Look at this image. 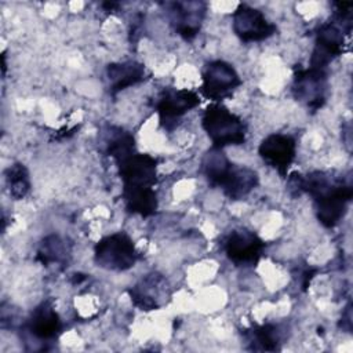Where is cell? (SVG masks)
Instances as JSON below:
<instances>
[{"label":"cell","mask_w":353,"mask_h":353,"mask_svg":"<svg viewBox=\"0 0 353 353\" xmlns=\"http://www.w3.org/2000/svg\"><path fill=\"white\" fill-rule=\"evenodd\" d=\"M208 183L219 188L230 200H241L259 183V176L252 168L232 163L222 149L211 148L201 161Z\"/></svg>","instance_id":"obj_2"},{"label":"cell","mask_w":353,"mask_h":353,"mask_svg":"<svg viewBox=\"0 0 353 353\" xmlns=\"http://www.w3.org/2000/svg\"><path fill=\"white\" fill-rule=\"evenodd\" d=\"M288 186L294 196L307 193L312 197L316 216L324 228H334L343 219L353 197L352 185L327 171H312L306 175L294 172Z\"/></svg>","instance_id":"obj_1"},{"label":"cell","mask_w":353,"mask_h":353,"mask_svg":"<svg viewBox=\"0 0 353 353\" xmlns=\"http://www.w3.org/2000/svg\"><path fill=\"white\" fill-rule=\"evenodd\" d=\"M132 303L145 312L157 310L167 305L171 296L170 285L165 277L157 272H152L142 277L128 291Z\"/></svg>","instance_id":"obj_13"},{"label":"cell","mask_w":353,"mask_h":353,"mask_svg":"<svg viewBox=\"0 0 353 353\" xmlns=\"http://www.w3.org/2000/svg\"><path fill=\"white\" fill-rule=\"evenodd\" d=\"M69 255V248L65 240H62L58 234H50L44 237L37 248L36 259L41 262L44 266H50L54 263H61Z\"/></svg>","instance_id":"obj_19"},{"label":"cell","mask_w":353,"mask_h":353,"mask_svg":"<svg viewBox=\"0 0 353 353\" xmlns=\"http://www.w3.org/2000/svg\"><path fill=\"white\" fill-rule=\"evenodd\" d=\"M201 94L211 101H222L237 90L241 79L236 69L225 61H211L205 65L201 74Z\"/></svg>","instance_id":"obj_6"},{"label":"cell","mask_w":353,"mask_h":353,"mask_svg":"<svg viewBox=\"0 0 353 353\" xmlns=\"http://www.w3.org/2000/svg\"><path fill=\"white\" fill-rule=\"evenodd\" d=\"M327 74L314 68H298L294 73L292 95L310 110H319L325 102Z\"/></svg>","instance_id":"obj_11"},{"label":"cell","mask_w":353,"mask_h":353,"mask_svg":"<svg viewBox=\"0 0 353 353\" xmlns=\"http://www.w3.org/2000/svg\"><path fill=\"white\" fill-rule=\"evenodd\" d=\"M258 153L268 165L284 176L295 160L296 142L287 134H270L261 142Z\"/></svg>","instance_id":"obj_14"},{"label":"cell","mask_w":353,"mask_h":353,"mask_svg":"<svg viewBox=\"0 0 353 353\" xmlns=\"http://www.w3.org/2000/svg\"><path fill=\"white\" fill-rule=\"evenodd\" d=\"M28 331L39 341L57 339L62 330L61 319L54 309L52 301L47 299L33 309L26 323Z\"/></svg>","instance_id":"obj_15"},{"label":"cell","mask_w":353,"mask_h":353,"mask_svg":"<svg viewBox=\"0 0 353 353\" xmlns=\"http://www.w3.org/2000/svg\"><path fill=\"white\" fill-rule=\"evenodd\" d=\"M248 350L254 352H276L280 350L283 341V331L280 325L268 323L252 325L243 332Z\"/></svg>","instance_id":"obj_17"},{"label":"cell","mask_w":353,"mask_h":353,"mask_svg":"<svg viewBox=\"0 0 353 353\" xmlns=\"http://www.w3.org/2000/svg\"><path fill=\"white\" fill-rule=\"evenodd\" d=\"M165 7L168 10L170 23L182 39L192 40L199 34L207 12V4L204 1H172L167 3Z\"/></svg>","instance_id":"obj_12"},{"label":"cell","mask_w":353,"mask_h":353,"mask_svg":"<svg viewBox=\"0 0 353 353\" xmlns=\"http://www.w3.org/2000/svg\"><path fill=\"white\" fill-rule=\"evenodd\" d=\"M200 103V98L194 91L188 88H164L156 102V110L159 113L160 124L165 130H172L178 120L194 109Z\"/></svg>","instance_id":"obj_10"},{"label":"cell","mask_w":353,"mask_h":353,"mask_svg":"<svg viewBox=\"0 0 353 353\" xmlns=\"http://www.w3.org/2000/svg\"><path fill=\"white\" fill-rule=\"evenodd\" d=\"M335 11L328 22H324L317 33L309 66L325 70L327 66L345 51L346 37L352 30V3H334Z\"/></svg>","instance_id":"obj_3"},{"label":"cell","mask_w":353,"mask_h":353,"mask_svg":"<svg viewBox=\"0 0 353 353\" xmlns=\"http://www.w3.org/2000/svg\"><path fill=\"white\" fill-rule=\"evenodd\" d=\"M116 164L123 181V190L148 189L157 182V159L150 154L135 152Z\"/></svg>","instance_id":"obj_8"},{"label":"cell","mask_w":353,"mask_h":353,"mask_svg":"<svg viewBox=\"0 0 353 353\" xmlns=\"http://www.w3.org/2000/svg\"><path fill=\"white\" fill-rule=\"evenodd\" d=\"M265 243L248 229H234L222 241L226 258L237 266H254L263 254Z\"/></svg>","instance_id":"obj_7"},{"label":"cell","mask_w":353,"mask_h":353,"mask_svg":"<svg viewBox=\"0 0 353 353\" xmlns=\"http://www.w3.org/2000/svg\"><path fill=\"white\" fill-rule=\"evenodd\" d=\"M105 146L106 153L116 161H121L123 159L128 157L130 154L135 153V139L134 137L123 130L121 127L110 125L105 134Z\"/></svg>","instance_id":"obj_18"},{"label":"cell","mask_w":353,"mask_h":353,"mask_svg":"<svg viewBox=\"0 0 353 353\" xmlns=\"http://www.w3.org/2000/svg\"><path fill=\"white\" fill-rule=\"evenodd\" d=\"M138 259V252L132 239L124 232H116L102 237L94 247V261L97 266L124 272L131 269Z\"/></svg>","instance_id":"obj_5"},{"label":"cell","mask_w":353,"mask_h":353,"mask_svg":"<svg viewBox=\"0 0 353 353\" xmlns=\"http://www.w3.org/2000/svg\"><path fill=\"white\" fill-rule=\"evenodd\" d=\"M201 125L212 148L216 149L243 145L247 138V125L243 119L221 103H212L204 110Z\"/></svg>","instance_id":"obj_4"},{"label":"cell","mask_w":353,"mask_h":353,"mask_svg":"<svg viewBox=\"0 0 353 353\" xmlns=\"http://www.w3.org/2000/svg\"><path fill=\"white\" fill-rule=\"evenodd\" d=\"M6 183L8 193L14 200L23 199L30 190L29 171L22 163H14L6 170Z\"/></svg>","instance_id":"obj_20"},{"label":"cell","mask_w":353,"mask_h":353,"mask_svg":"<svg viewBox=\"0 0 353 353\" xmlns=\"http://www.w3.org/2000/svg\"><path fill=\"white\" fill-rule=\"evenodd\" d=\"M146 69L137 61H124L109 63L106 68V77L112 94H117L131 85L145 80Z\"/></svg>","instance_id":"obj_16"},{"label":"cell","mask_w":353,"mask_h":353,"mask_svg":"<svg viewBox=\"0 0 353 353\" xmlns=\"http://www.w3.org/2000/svg\"><path fill=\"white\" fill-rule=\"evenodd\" d=\"M234 34L244 43L262 41L276 33V25L272 23L262 11L248 4H240L232 17Z\"/></svg>","instance_id":"obj_9"}]
</instances>
